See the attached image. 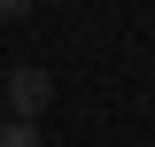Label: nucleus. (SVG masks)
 I'll return each instance as SVG.
<instances>
[{
	"label": "nucleus",
	"instance_id": "obj_1",
	"mask_svg": "<svg viewBox=\"0 0 155 147\" xmlns=\"http://www.w3.org/2000/svg\"><path fill=\"white\" fill-rule=\"evenodd\" d=\"M0 93H8V109H16V124H31V116L47 109V101H54V77L39 70V62H23V70H8V85H0Z\"/></svg>",
	"mask_w": 155,
	"mask_h": 147
},
{
	"label": "nucleus",
	"instance_id": "obj_2",
	"mask_svg": "<svg viewBox=\"0 0 155 147\" xmlns=\"http://www.w3.org/2000/svg\"><path fill=\"white\" fill-rule=\"evenodd\" d=\"M0 147H47V139H39V124H0Z\"/></svg>",
	"mask_w": 155,
	"mask_h": 147
},
{
	"label": "nucleus",
	"instance_id": "obj_3",
	"mask_svg": "<svg viewBox=\"0 0 155 147\" xmlns=\"http://www.w3.org/2000/svg\"><path fill=\"white\" fill-rule=\"evenodd\" d=\"M23 8H31V0H0V16H23Z\"/></svg>",
	"mask_w": 155,
	"mask_h": 147
}]
</instances>
